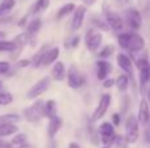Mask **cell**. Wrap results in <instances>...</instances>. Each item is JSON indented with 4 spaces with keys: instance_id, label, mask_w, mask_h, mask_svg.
Returning a JSON list of instances; mask_svg holds the SVG:
<instances>
[{
    "instance_id": "f546056e",
    "label": "cell",
    "mask_w": 150,
    "mask_h": 148,
    "mask_svg": "<svg viewBox=\"0 0 150 148\" xmlns=\"http://www.w3.org/2000/svg\"><path fill=\"white\" fill-rule=\"evenodd\" d=\"M15 49L16 47L13 41H8V39L4 38L0 39V52H13Z\"/></svg>"
},
{
    "instance_id": "b9f144b4",
    "label": "cell",
    "mask_w": 150,
    "mask_h": 148,
    "mask_svg": "<svg viewBox=\"0 0 150 148\" xmlns=\"http://www.w3.org/2000/svg\"><path fill=\"white\" fill-rule=\"evenodd\" d=\"M112 121H113V125L115 126H119L120 125V115L117 114V113H116V114H113V115H112Z\"/></svg>"
},
{
    "instance_id": "cb8c5ba5",
    "label": "cell",
    "mask_w": 150,
    "mask_h": 148,
    "mask_svg": "<svg viewBox=\"0 0 150 148\" xmlns=\"http://www.w3.org/2000/svg\"><path fill=\"white\" fill-rule=\"evenodd\" d=\"M18 131V127L16 123H11V125L0 126V139H4L7 136H12Z\"/></svg>"
},
{
    "instance_id": "d6986e66",
    "label": "cell",
    "mask_w": 150,
    "mask_h": 148,
    "mask_svg": "<svg viewBox=\"0 0 150 148\" xmlns=\"http://www.w3.org/2000/svg\"><path fill=\"white\" fill-rule=\"evenodd\" d=\"M62 118L59 117V115H54V117L49 118V125H47V135H49V138H54L55 135L58 134V131L61 130V127H62Z\"/></svg>"
},
{
    "instance_id": "484cf974",
    "label": "cell",
    "mask_w": 150,
    "mask_h": 148,
    "mask_svg": "<svg viewBox=\"0 0 150 148\" xmlns=\"http://www.w3.org/2000/svg\"><path fill=\"white\" fill-rule=\"evenodd\" d=\"M75 7L76 5L74 4V3H66L65 5H62V7L58 9V12H57V20H62V18H65L66 16H69L70 13H73V10L75 9Z\"/></svg>"
},
{
    "instance_id": "836d02e7",
    "label": "cell",
    "mask_w": 150,
    "mask_h": 148,
    "mask_svg": "<svg viewBox=\"0 0 150 148\" xmlns=\"http://www.w3.org/2000/svg\"><path fill=\"white\" fill-rule=\"evenodd\" d=\"M12 66L7 60H0V75H8V72L11 71Z\"/></svg>"
},
{
    "instance_id": "4fadbf2b",
    "label": "cell",
    "mask_w": 150,
    "mask_h": 148,
    "mask_svg": "<svg viewBox=\"0 0 150 148\" xmlns=\"http://www.w3.org/2000/svg\"><path fill=\"white\" fill-rule=\"evenodd\" d=\"M86 5H79V7H75V9L73 10V20H71V29L74 31L79 30L83 26V21L86 17Z\"/></svg>"
},
{
    "instance_id": "8992f818",
    "label": "cell",
    "mask_w": 150,
    "mask_h": 148,
    "mask_svg": "<svg viewBox=\"0 0 150 148\" xmlns=\"http://www.w3.org/2000/svg\"><path fill=\"white\" fill-rule=\"evenodd\" d=\"M50 81H52L50 76H45V77L40 79V80L37 81V83H34L33 85L29 88V91L26 92V98L36 100L37 97H40L42 93H45L50 87Z\"/></svg>"
},
{
    "instance_id": "6da1fadb",
    "label": "cell",
    "mask_w": 150,
    "mask_h": 148,
    "mask_svg": "<svg viewBox=\"0 0 150 148\" xmlns=\"http://www.w3.org/2000/svg\"><path fill=\"white\" fill-rule=\"evenodd\" d=\"M119 45L130 52H138L145 47V39L137 33H121L117 37Z\"/></svg>"
},
{
    "instance_id": "7c38bea8",
    "label": "cell",
    "mask_w": 150,
    "mask_h": 148,
    "mask_svg": "<svg viewBox=\"0 0 150 148\" xmlns=\"http://www.w3.org/2000/svg\"><path fill=\"white\" fill-rule=\"evenodd\" d=\"M137 121H138V123L142 126H148L150 122V105L146 98H141V101H140Z\"/></svg>"
},
{
    "instance_id": "ffe728a7",
    "label": "cell",
    "mask_w": 150,
    "mask_h": 148,
    "mask_svg": "<svg viewBox=\"0 0 150 148\" xmlns=\"http://www.w3.org/2000/svg\"><path fill=\"white\" fill-rule=\"evenodd\" d=\"M58 57H59V47H49L47 51L45 52V55H44L41 66L49 67V66H52L54 62H57Z\"/></svg>"
},
{
    "instance_id": "4316f807",
    "label": "cell",
    "mask_w": 150,
    "mask_h": 148,
    "mask_svg": "<svg viewBox=\"0 0 150 148\" xmlns=\"http://www.w3.org/2000/svg\"><path fill=\"white\" fill-rule=\"evenodd\" d=\"M115 84L117 85V89L120 92H125L128 89V87H129V77H128V75L124 73V75L117 76V79L115 80Z\"/></svg>"
},
{
    "instance_id": "2e32d148",
    "label": "cell",
    "mask_w": 150,
    "mask_h": 148,
    "mask_svg": "<svg viewBox=\"0 0 150 148\" xmlns=\"http://www.w3.org/2000/svg\"><path fill=\"white\" fill-rule=\"evenodd\" d=\"M111 71H112L111 63L107 62L105 59H100L96 62V77H98L99 80L103 81L104 79H107Z\"/></svg>"
},
{
    "instance_id": "e575fe53",
    "label": "cell",
    "mask_w": 150,
    "mask_h": 148,
    "mask_svg": "<svg viewBox=\"0 0 150 148\" xmlns=\"http://www.w3.org/2000/svg\"><path fill=\"white\" fill-rule=\"evenodd\" d=\"M113 143L116 144L119 148H127V146L129 144L125 136H116V138H115V140H113Z\"/></svg>"
},
{
    "instance_id": "5bb4252c",
    "label": "cell",
    "mask_w": 150,
    "mask_h": 148,
    "mask_svg": "<svg viewBox=\"0 0 150 148\" xmlns=\"http://www.w3.org/2000/svg\"><path fill=\"white\" fill-rule=\"evenodd\" d=\"M25 28H26L25 33L28 34V37H29V43H30L32 46H34V42H36L37 34H38V31L41 30V28H42L41 18H34V20L29 21L28 25H26Z\"/></svg>"
},
{
    "instance_id": "52a82bcc",
    "label": "cell",
    "mask_w": 150,
    "mask_h": 148,
    "mask_svg": "<svg viewBox=\"0 0 150 148\" xmlns=\"http://www.w3.org/2000/svg\"><path fill=\"white\" fill-rule=\"evenodd\" d=\"M66 79H67V84L71 89L82 88L86 83L84 75H83L75 66H71V67L69 68V71H66Z\"/></svg>"
},
{
    "instance_id": "277c9868",
    "label": "cell",
    "mask_w": 150,
    "mask_h": 148,
    "mask_svg": "<svg viewBox=\"0 0 150 148\" xmlns=\"http://www.w3.org/2000/svg\"><path fill=\"white\" fill-rule=\"evenodd\" d=\"M104 8V15H105V20L108 26L116 33H120V31L124 29V20L121 18V16L119 13L113 12L111 8H107V3L103 4Z\"/></svg>"
},
{
    "instance_id": "8d00e7d4",
    "label": "cell",
    "mask_w": 150,
    "mask_h": 148,
    "mask_svg": "<svg viewBox=\"0 0 150 148\" xmlns=\"http://www.w3.org/2000/svg\"><path fill=\"white\" fill-rule=\"evenodd\" d=\"M13 20H15V17H13L12 15L0 16V26H1V25H8V24H11Z\"/></svg>"
},
{
    "instance_id": "f1b7e54d",
    "label": "cell",
    "mask_w": 150,
    "mask_h": 148,
    "mask_svg": "<svg viewBox=\"0 0 150 148\" xmlns=\"http://www.w3.org/2000/svg\"><path fill=\"white\" fill-rule=\"evenodd\" d=\"M49 5H50V0H37V1L34 3V5H33L30 12L33 13V15L40 13V12H44V10H46L47 8H49Z\"/></svg>"
},
{
    "instance_id": "60d3db41",
    "label": "cell",
    "mask_w": 150,
    "mask_h": 148,
    "mask_svg": "<svg viewBox=\"0 0 150 148\" xmlns=\"http://www.w3.org/2000/svg\"><path fill=\"white\" fill-rule=\"evenodd\" d=\"M0 148H12V144H11L9 142H7V140L0 139Z\"/></svg>"
},
{
    "instance_id": "ac0fdd59",
    "label": "cell",
    "mask_w": 150,
    "mask_h": 148,
    "mask_svg": "<svg viewBox=\"0 0 150 148\" xmlns=\"http://www.w3.org/2000/svg\"><path fill=\"white\" fill-rule=\"evenodd\" d=\"M50 77L54 79L57 81H63L66 79V67L65 63L58 60V62H54V66H53L52 71H50Z\"/></svg>"
},
{
    "instance_id": "f35d334b",
    "label": "cell",
    "mask_w": 150,
    "mask_h": 148,
    "mask_svg": "<svg viewBox=\"0 0 150 148\" xmlns=\"http://www.w3.org/2000/svg\"><path fill=\"white\" fill-rule=\"evenodd\" d=\"M26 21H28V15H25L23 18H20V20H18L17 26H18V28H25V26H26Z\"/></svg>"
},
{
    "instance_id": "44dd1931",
    "label": "cell",
    "mask_w": 150,
    "mask_h": 148,
    "mask_svg": "<svg viewBox=\"0 0 150 148\" xmlns=\"http://www.w3.org/2000/svg\"><path fill=\"white\" fill-rule=\"evenodd\" d=\"M49 43H45L44 46H41L40 47V50L36 52V54L32 57V59H30V66L33 68H38V67H41V63H42V59H44V55H45V52L47 51V49H49Z\"/></svg>"
},
{
    "instance_id": "30bf717a",
    "label": "cell",
    "mask_w": 150,
    "mask_h": 148,
    "mask_svg": "<svg viewBox=\"0 0 150 148\" xmlns=\"http://www.w3.org/2000/svg\"><path fill=\"white\" fill-rule=\"evenodd\" d=\"M98 133H99V136H100V140L103 142L105 146L113 144L116 134H115V127L111 122H103L98 127Z\"/></svg>"
},
{
    "instance_id": "1f68e13d",
    "label": "cell",
    "mask_w": 150,
    "mask_h": 148,
    "mask_svg": "<svg viewBox=\"0 0 150 148\" xmlns=\"http://www.w3.org/2000/svg\"><path fill=\"white\" fill-rule=\"evenodd\" d=\"M113 52H115V46H113V45H107L105 47H103V49L99 51V58H100V59H107V58H111Z\"/></svg>"
},
{
    "instance_id": "3957f363",
    "label": "cell",
    "mask_w": 150,
    "mask_h": 148,
    "mask_svg": "<svg viewBox=\"0 0 150 148\" xmlns=\"http://www.w3.org/2000/svg\"><path fill=\"white\" fill-rule=\"evenodd\" d=\"M125 138L128 143H136L140 136V123L137 121L136 115H129L125 122Z\"/></svg>"
},
{
    "instance_id": "7bdbcfd3",
    "label": "cell",
    "mask_w": 150,
    "mask_h": 148,
    "mask_svg": "<svg viewBox=\"0 0 150 148\" xmlns=\"http://www.w3.org/2000/svg\"><path fill=\"white\" fill-rule=\"evenodd\" d=\"M82 1H83V5H86V7H92L96 3V0H82Z\"/></svg>"
},
{
    "instance_id": "74e56055",
    "label": "cell",
    "mask_w": 150,
    "mask_h": 148,
    "mask_svg": "<svg viewBox=\"0 0 150 148\" xmlns=\"http://www.w3.org/2000/svg\"><path fill=\"white\" fill-rule=\"evenodd\" d=\"M113 84H115L113 79H108V77H107V79H104V80H103V87H104V88H111Z\"/></svg>"
},
{
    "instance_id": "5b68a950",
    "label": "cell",
    "mask_w": 150,
    "mask_h": 148,
    "mask_svg": "<svg viewBox=\"0 0 150 148\" xmlns=\"http://www.w3.org/2000/svg\"><path fill=\"white\" fill-rule=\"evenodd\" d=\"M101 42H103V33H101V30H98V29H88L84 36V45H86V47H87V50H90V51H92V52L98 51Z\"/></svg>"
},
{
    "instance_id": "9a60e30c",
    "label": "cell",
    "mask_w": 150,
    "mask_h": 148,
    "mask_svg": "<svg viewBox=\"0 0 150 148\" xmlns=\"http://www.w3.org/2000/svg\"><path fill=\"white\" fill-rule=\"evenodd\" d=\"M12 41H13V43H15L16 49H15V51L11 52V54H13L12 55V59H16V58H18L20 52L24 50V47L29 43V37H28V34H26L25 31H23V33L17 34V36H16Z\"/></svg>"
},
{
    "instance_id": "ab89813d",
    "label": "cell",
    "mask_w": 150,
    "mask_h": 148,
    "mask_svg": "<svg viewBox=\"0 0 150 148\" xmlns=\"http://www.w3.org/2000/svg\"><path fill=\"white\" fill-rule=\"evenodd\" d=\"M79 41H80V37L79 36H75L74 38L70 41V45H69V46H70V47H76L78 43H79Z\"/></svg>"
},
{
    "instance_id": "bcb514c9",
    "label": "cell",
    "mask_w": 150,
    "mask_h": 148,
    "mask_svg": "<svg viewBox=\"0 0 150 148\" xmlns=\"http://www.w3.org/2000/svg\"><path fill=\"white\" fill-rule=\"evenodd\" d=\"M1 89H3V81L0 80V91H1Z\"/></svg>"
},
{
    "instance_id": "7402d4cb",
    "label": "cell",
    "mask_w": 150,
    "mask_h": 148,
    "mask_svg": "<svg viewBox=\"0 0 150 148\" xmlns=\"http://www.w3.org/2000/svg\"><path fill=\"white\" fill-rule=\"evenodd\" d=\"M57 102L54 100H47L44 104V117L45 118H52L54 115H57Z\"/></svg>"
},
{
    "instance_id": "d4e9b609",
    "label": "cell",
    "mask_w": 150,
    "mask_h": 148,
    "mask_svg": "<svg viewBox=\"0 0 150 148\" xmlns=\"http://www.w3.org/2000/svg\"><path fill=\"white\" fill-rule=\"evenodd\" d=\"M20 119H21V117L18 114H15V113L1 114L0 115V126L11 125V123H17V122H20Z\"/></svg>"
},
{
    "instance_id": "d6a6232c",
    "label": "cell",
    "mask_w": 150,
    "mask_h": 148,
    "mask_svg": "<svg viewBox=\"0 0 150 148\" xmlns=\"http://www.w3.org/2000/svg\"><path fill=\"white\" fill-rule=\"evenodd\" d=\"M88 133H90V138H91V140H92V143L95 144V146H98V144L100 143V136H99L98 128L93 127L91 122H90V125H88Z\"/></svg>"
},
{
    "instance_id": "d590c367",
    "label": "cell",
    "mask_w": 150,
    "mask_h": 148,
    "mask_svg": "<svg viewBox=\"0 0 150 148\" xmlns=\"http://www.w3.org/2000/svg\"><path fill=\"white\" fill-rule=\"evenodd\" d=\"M29 66H30V59H20L16 62L15 68L20 70V68H25V67H29Z\"/></svg>"
},
{
    "instance_id": "f6af8a7d",
    "label": "cell",
    "mask_w": 150,
    "mask_h": 148,
    "mask_svg": "<svg viewBox=\"0 0 150 148\" xmlns=\"http://www.w3.org/2000/svg\"><path fill=\"white\" fill-rule=\"evenodd\" d=\"M1 38H5V31L0 30V39H1Z\"/></svg>"
},
{
    "instance_id": "83f0119b",
    "label": "cell",
    "mask_w": 150,
    "mask_h": 148,
    "mask_svg": "<svg viewBox=\"0 0 150 148\" xmlns=\"http://www.w3.org/2000/svg\"><path fill=\"white\" fill-rule=\"evenodd\" d=\"M16 0H1L0 1V16L8 15L15 8Z\"/></svg>"
},
{
    "instance_id": "8fae6325",
    "label": "cell",
    "mask_w": 150,
    "mask_h": 148,
    "mask_svg": "<svg viewBox=\"0 0 150 148\" xmlns=\"http://www.w3.org/2000/svg\"><path fill=\"white\" fill-rule=\"evenodd\" d=\"M125 21H127L129 28H132L133 30H138L141 28V24H142V17L136 8H129L125 12Z\"/></svg>"
},
{
    "instance_id": "603a6c76",
    "label": "cell",
    "mask_w": 150,
    "mask_h": 148,
    "mask_svg": "<svg viewBox=\"0 0 150 148\" xmlns=\"http://www.w3.org/2000/svg\"><path fill=\"white\" fill-rule=\"evenodd\" d=\"M12 144V148H16V147H20V146H24V144L28 143V135L24 133H16L12 135V139L9 142Z\"/></svg>"
},
{
    "instance_id": "7a4b0ae2",
    "label": "cell",
    "mask_w": 150,
    "mask_h": 148,
    "mask_svg": "<svg viewBox=\"0 0 150 148\" xmlns=\"http://www.w3.org/2000/svg\"><path fill=\"white\" fill-rule=\"evenodd\" d=\"M44 104L45 101L44 100H40V98H36V101L28 106L26 109L23 110V115L28 122H40L44 117Z\"/></svg>"
},
{
    "instance_id": "4dcf8cb0",
    "label": "cell",
    "mask_w": 150,
    "mask_h": 148,
    "mask_svg": "<svg viewBox=\"0 0 150 148\" xmlns=\"http://www.w3.org/2000/svg\"><path fill=\"white\" fill-rule=\"evenodd\" d=\"M13 102V96L11 92L0 91V106H7Z\"/></svg>"
},
{
    "instance_id": "e0dca14e",
    "label": "cell",
    "mask_w": 150,
    "mask_h": 148,
    "mask_svg": "<svg viewBox=\"0 0 150 148\" xmlns=\"http://www.w3.org/2000/svg\"><path fill=\"white\" fill-rule=\"evenodd\" d=\"M116 60H117L119 67L121 68L127 75H129L130 77H133V63H132V60H130V58L125 54H119L116 58Z\"/></svg>"
},
{
    "instance_id": "ba28073f",
    "label": "cell",
    "mask_w": 150,
    "mask_h": 148,
    "mask_svg": "<svg viewBox=\"0 0 150 148\" xmlns=\"http://www.w3.org/2000/svg\"><path fill=\"white\" fill-rule=\"evenodd\" d=\"M140 72V84H141V93H145L146 91V85L150 81V62L146 58H141L136 62Z\"/></svg>"
},
{
    "instance_id": "ee69618b",
    "label": "cell",
    "mask_w": 150,
    "mask_h": 148,
    "mask_svg": "<svg viewBox=\"0 0 150 148\" xmlns=\"http://www.w3.org/2000/svg\"><path fill=\"white\" fill-rule=\"evenodd\" d=\"M69 148H80V146L78 143H75V142H71V143L69 144Z\"/></svg>"
},
{
    "instance_id": "9c48e42d",
    "label": "cell",
    "mask_w": 150,
    "mask_h": 148,
    "mask_svg": "<svg viewBox=\"0 0 150 148\" xmlns=\"http://www.w3.org/2000/svg\"><path fill=\"white\" fill-rule=\"evenodd\" d=\"M111 101H112V97H111V94H108V93L103 94V96L100 97L98 106H96V109L93 110L92 115H91V119H90L91 123L98 122L100 118H103L104 115H105L107 110H108L109 105H111Z\"/></svg>"
},
{
    "instance_id": "7dc6e473",
    "label": "cell",
    "mask_w": 150,
    "mask_h": 148,
    "mask_svg": "<svg viewBox=\"0 0 150 148\" xmlns=\"http://www.w3.org/2000/svg\"><path fill=\"white\" fill-rule=\"evenodd\" d=\"M101 148H111L109 146H104V147H101Z\"/></svg>"
}]
</instances>
